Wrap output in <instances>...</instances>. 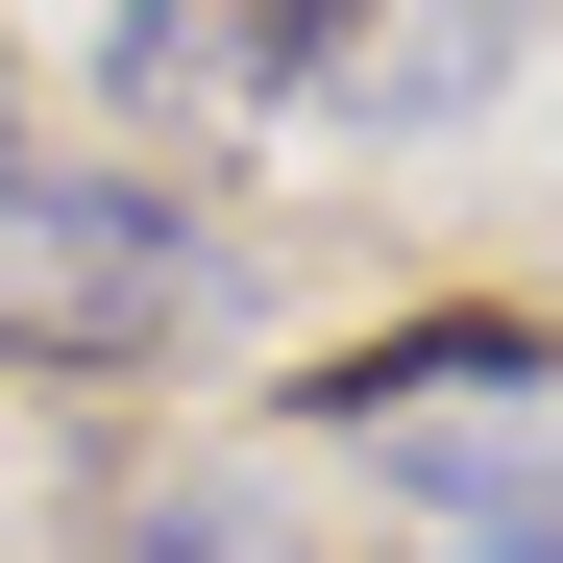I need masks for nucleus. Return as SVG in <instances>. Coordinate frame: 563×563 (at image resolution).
<instances>
[{"label": "nucleus", "mask_w": 563, "mask_h": 563, "mask_svg": "<svg viewBox=\"0 0 563 563\" xmlns=\"http://www.w3.org/2000/svg\"><path fill=\"white\" fill-rule=\"evenodd\" d=\"M221 319V221L123 147H0V343L25 367H172Z\"/></svg>", "instance_id": "f257e3e1"}, {"label": "nucleus", "mask_w": 563, "mask_h": 563, "mask_svg": "<svg viewBox=\"0 0 563 563\" xmlns=\"http://www.w3.org/2000/svg\"><path fill=\"white\" fill-rule=\"evenodd\" d=\"M367 74V0H123L99 25V99L123 123H295Z\"/></svg>", "instance_id": "f03ea898"}, {"label": "nucleus", "mask_w": 563, "mask_h": 563, "mask_svg": "<svg viewBox=\"0 0 563 563\" xmlns=\"http://www.w3.org/2000/svg\"><path fill=\"white\" fill-rule=\"evenodd\" d=\"M393 490H441V515H490L465 563H563V367L539 393H465V417H417V441H367Z\"/></svg>", "instance_id": "7ed1b4c3"}, {"label": "nucleus", "mask_w": 563, "mask_h": 563, "mask_svg": "<svg viewBox=\"0 0 563 563\" xmlns=\"http://www.w3.org/2000/svg\"><path fill=\"white\" fill-rule=\"evenodd\" d=\"M539 367H563L539 319H393V343H343L295 417H319V441H417V417H465V393H539Z\"/></svg>", "instance_id": "20e7f679"}, {"label": "nucleus", "mask_w": 563, "mask_h": 563, "mask_svg": "<svg viewBox=\"0 0 563 563\" xmlns=\"http://www.w3.org/2000/svg\"><path fill=\"white\" fill-rule=\"evenodd\" d=\"M99 563H295V515H269L245 465H172V490H123V515H99Z\"/></svg>", "instance_id": "39448f33"}, {"label": "nucleus", "mask_w": 563, "mask_h": 563, "mask_svg": "<svg viewBox=\"0 0 563 563\" xmlns=\"http://www.w3.org/2000/svg\"><path fill=\"white\" fill-rule=\"evenodd\" d=\"M490 49H515V0H417V49H367L343 99L367 123H441V99H490Z\"/></svg>", "instance_id": "423d86ee"}]
</instances>
